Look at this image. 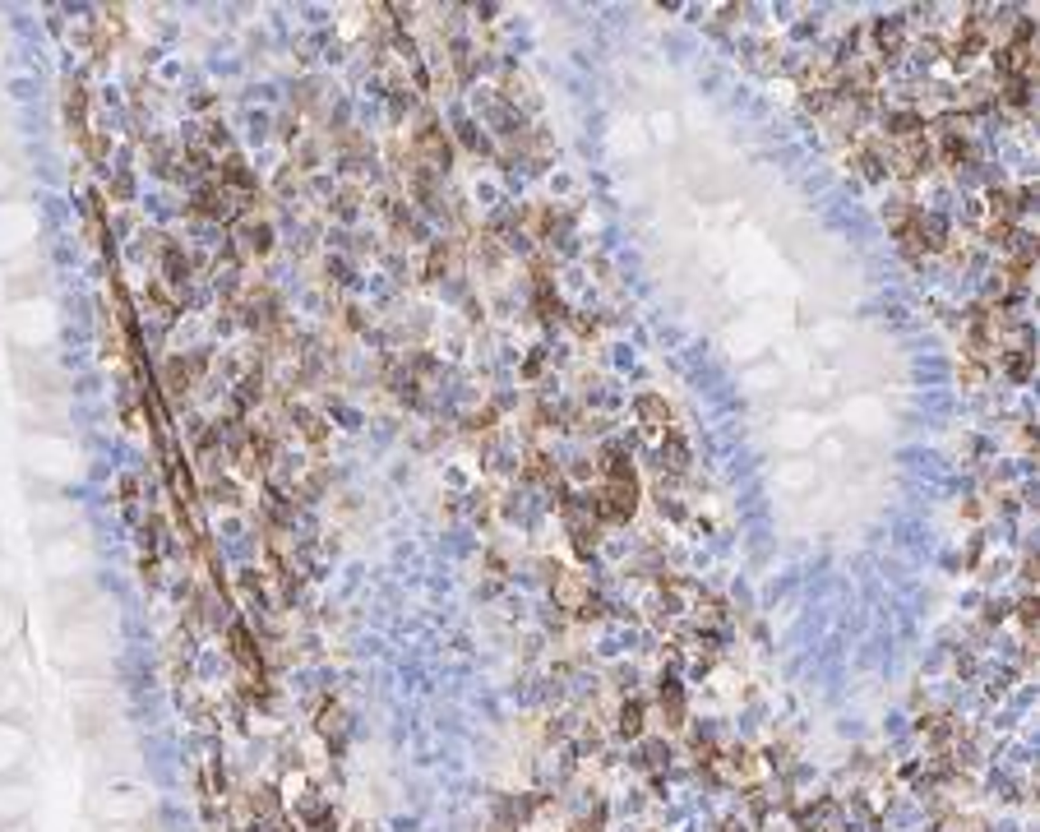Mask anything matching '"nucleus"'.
I'll return each mask as SVG.
<instances>
[{"instance_id": "1", "label": "nucleus", "mask_w": 1040, "mask_h": 832, "mask_svg": "<svg viewBox=\"0 0 1040 832\" xmlns=\"http://www.w3.org/2000/svg\"><path fill=\"white\" fill-rule=\"evenodd\" d=\"M408 153L417 157L421 167H430L435 176H449V167H454V139H449L445 126H439L435 111H421V116H417V126H412V135H408Z\"/></svg>"}, {"instance_id": "2", "label": "nucleus", "mask_w": 1040, "mask_h": 832, "mask_svg": "<svg viewBox=\"0 0 1040 832\" xmlns=\"http://www.w3.org/2000/svg\"><path fill=\"white\" fill-rule=\"evenodd\" d=\"M236 314H241V324L250 333H259L264 342L277 333V329H287L283 320V296H277L268 283H246L241 296H236Z\"/></svg>"}, {"instance_id": "3", "label": "nucleus", "mask_w": 1040, "mask_h": 832, "mask_svg": "<svg viewBox=\"0 0 1040 832\" xmlns=\"http://www.w3.org/2000/svg\"><path fill=\"white\" fill-rule=\"evenodd\" d=\"M255 209V200H246V194H236V190H227L222 181H199V190H194V200H190V213L194 218H204V222H227V227H236L246 213Z\"/></svg>"}, {"instance_id": "4", "label": "nucleus", "mask_w": 1040, "mask_h": 832, "mask_svg": "<svg viewBox=\"0 0 1040 832\" xmlns=\"http://www.w3.org/2000/svg\"><path fill=\"white\" fill-rule=\"evenodd\" d=\"M227 652H231V661L246 670V685H250V694L255 698H268V670H264V652H259V643H255V633L241 624V620H231L227 624Z\"/></svg>"}, {"instance_id": "5", "label": "nucleus", "mask_w": 1040, "mask_h": 832, "mask_svg": "<svg viewBox=\"0 0 1040 832\" xmlns=\"http://www.w3.org/2000/svg\"><path fill=\"white\" fill-rule=\"evenodd\" d=\"M273 246H277V231H273V222L268 218H259V209H250L241 222L231 227V255L241 259V264H255V259H268L273 255Z\"/></svg>"}, {"instance_id": "6", "label": "nucleus", "mask_w": 1040, "mask_h": 832, "mask_svg": "<svg viewBox=\"0 0 1040 832\" xmlns=\"http://www.w3.org/2000/svg\"><path fill=\"white\" fill-rule=\"evenodd\" d=\"M888 167L897 181H920L934 172V139L920 135V139H906V144H888Z\"/></svg>"}, {"instance_id": "7", "label": "nucleus", "mask_w": 1040, "mask_h": 832, "mask_svg": "<svg viewBox=\"0 0 1040 832\" xmlns=\"http://www.w3.org/2000/svg\"><path fill=\"white\" fill-rule=\"evenodd\" d=\"M911 241H915V250L920 255H948V246L957 241L952 236V222L943 218V213H934V209H915V218H911Z\"/></svg>"}, {"instance_id": "8", "label": "nucleus", "mask_w": 1040, "mask_h": 832, "mask_svg": "<svg viewBox=\"0 0 1040 832\" xmlns=\"http://www.w3.org/2000/svg\"><path fill=\"white\" fill-rule=\"evenodd\" d=\"M869 42H874V61L878 65H897L906 51H911V33H906V19H874L869 23Z\"/></svg>"}, {"instance_id": "9", "label": "nucleus", "mask_w": 1040, "mask_h": 832, "mask_svg": "<svg viewBox=\"0 0 1040 832\" xmlns=\"http://www.w3.org/2000/svg\"><path fill=\"white\" fill-rule=\"evenodd\" d=\"M847 167H856L865 181H888L893 167H888V139H878V135H865L851 144L847 153Z\"/></svg>"}, {"instance_id": "10", "label": "nucleus", "mask_w": 1040, "mask_h": 832, "mask_svg": "<svg viewBox=\"0 0 1040 832\" xmlns=\"http://www.w3.org/2000/svg\"><path fill=\"white\" fill-rule=\"evenodd\" d=\"M209 375V351H190V356H172V361L163 366V384L172 398H181V393L199 388V379Z\"/></svg>"}, {"instance_id": "11", "label": "nucleus", "mask_w": 1040, "mask_h": 832, "mask_svg": "<svg viewBox=\"0 0 1040 832\" xmlns=\"http://www.w3.org/2000/svg\"><path fill=\"white\" fill-rule=\"evenodd\" d=\"M559 519H565V528H569V546H574V555H578V560H592V555H596V541H602V523H596L592 513L583 509V500H578V504H569L565 513H559Z\"/></svg>"}, {"instance_id": "12", "label": "nucleus", "mask_w": 1040, "mask_h": 832, "mask_svg": "<svg viewBox=\"0 0 1040 832\" xmlns=\"http://www.w3.org/2000/svg\"><path fill=\"white\" fill-rule=\"evenodd\" d=\"M925 130H930V121H925L920 107H893V111H884V130H878V139L906 144V139H920Z\"/></svg>"}, {"instance_id": "13", "label": "nucleus", "mask_w": 1040, "mask_h": 832, "mask_svg": "<svg viewBox=\"0 0 1040 832\" xmlns=\"http://www.w3.org/2000/svg\"><path fill=\"white\" fill-rule=\"evenodd\" d=\"M213 181H222L236 194H246V200H255V194H259V181H255V172H250V163H246L241 153L218 157V163H213Z\"/></svg>"}, {"instance_id": "14", "label": "nucleus", "mask_w": 1040, "mask_h": 832, "mask_svg": "<svg viewBox=\"0 0 1040 832\" xmlns=\"http://www.w3.org/2000/svg\"><path fill=\"white\" fill-rule=\"evenodd\" d=\"M287 425L296 430V440H305L310 449H324V440H329V416L305 407V403H287Z\"/></svg>"}, {"instance_id": "15", "label": "nucleus", "mask_w": 1040, "mask_h": 832, "mask_svg": "<svg viewBox=\"0 0 1040 832\" xmlns=\"http://www.w3.org/2000/svg\"><path fill=\"white\" fill-rule=\"evenodd\" d=\"M587 602H592V583L583 574H565V569H559L555 574V606L569 611V615H583Z\"/></svg>"}, {"instance_id": "16", "label": "nucleus", "mask_w": 1040, "mask_h": 832, "mask_svg": "<svg viewBox=\"0 0 1040 832\" xmlns=\"http://www.w3.org/2000/svg\"><path fill=\"white\" fill-rule=\"evenodd\" d=\"M157 277H163L167 287L185 292V283H190V255H185L176 241H163V246H157Z\"/></svg>"}, {"instance_id": "17", "label": "nucleus", "mask_w": 1040, "mask_h": 832, "mask_svg": "<svg viewBox=\"0 0 1040 832\" xmlns=\"http://www.w3.org/2000/svg\"><path fill=\"white\" fill-rule=\"evenodd\" d=\"M934 163H943L948 172H967L976 163V148H971V135H934Z\"/></svg>"}, {"instance_id": "18", "label": "nucleus", "mask_w": 1040, "mask_h": 832, "mask_svg": "<svg viewBox=\"0 0 1040 832\" xmlns=\"http://www.w3.org/2000/svg\"><path fill=\"white\" fill-rule=\"evenodd\" d=\"M65 126H70V135L84 144L93 130H89V93H84V84L79 79H65Z\"/></svg>"}, {"instance_id": "19", "label": "nucleus", "mask_w": 1040, "mask_h": 832, "mask_svg": "<svg viewBox=\"0 0 1040 832\" xmlns=\"http://www.w3.org/2000/svg\"><path fill=\"white\" fill-rule=\"evenodd\" d=\"M689 472V440L679 425H666L661 435V477H685Z\"/></svg>"}, {"instance_id": "20", "label": "nucleus", "mask_w": 1040, "mask_h": 832, "mask_svg": "<svg viewBox=\"0 0 1040 832\" xmlns=\"http://www.w3.org/2000/svg\"><path fill=\"white\" fill-rule=\"evenodd\" d=\"M795 832H847V823H842V809H837V800H814L805 814H800Z\"/></svg>"}, {"instance_id": "21", "label": "nucleus", "mask_w": 1040, "mask_h": 832, "mask_svg": "<svg viewBox=\"0 0 1040 832\" xmlns=\"http://www.w3.org/2000/svg\"><path fill=\"white\" fill-rule=\"evenodd\" d=\"M458 264V241L454 236H439L426 250V283H445V273Z\"/></svg>"}, {"instance_id": "22", "label": "nucleus", "mask_w": 1040, "mask_h": 832, "mask_svg": "<svg viewBox=\"0 0 1040 832\" xmlns=\"http://www.w3.org/2000/svg\"><path fill=\"white\" fill-rule=\"evenodd\" d=\"M994 370H1004L1008 379L1026 384L1035 375V347H1004V351H998V361H994Z\"/></svg>"}, {"instance_id": "23", "label": "nucleus", "mask_w": 1040, "mask_h": 832, "mask_svg": "<svg viewBox=\"0 0 1040 832\" xmlns=\"http://www.w3.org/2000/svg\"><path fill=\"white\" fill-rule=\"evenodd\" d=\"M633 412H638V421H643L648 430H657V435H666V425H675L661 393H638V398H633Z\"/></svg>"}, {"instance_id": "24", "label": "nucleus", "mask_w": 1040, "mask_h": 832, "mask_svg": "<svg viewBox=\"0 0 1040 832\" xmlns=\"http://www.w3.org/2000/svg\"><path fill=\"white\" fill-rule=\"evenodd\" d=\"M994 107L1031 111V79H998V89H994Z\"/></svg>"}, {"instance_id": "25", "label": "nucleus", "mask_w": 1040, "mask_h": 832, "mask_svg": "<svg viewBox=\"0 0 1040 832\" xmlns=\"http://www.w3.org/2000/svg\"><path fill=\"white\" fill-rule=\"evenodd\" d=\"M523 481H532V486H555L559 481V463L550 458V453H541V449H532L528 458H523Z\"/></svg>"}, {"instance_id": "26", "label": "nucleus", "mask_w": 1040, "mask_h": 832, "mask_svg": "<svg viewBox=\"0 0 1040 832\" xmlns=\"http://www.w3.org/2000/svg\"><path fill=\"white\" fill-rule=\"evenodd\" d=\"M296 814H301V823H305L310 832H338V818H333V809H329L324 800H314V796H305V800L296 805Z\"/></svg>"}, {"instance_id": "27", "label": "nucleus", "mask_w": 1040, "mask_h": 832, "mask_svg": "<svg viewBox=\"0 0 1040 832\" xmlns=\"http://www.w3.org/2000/svg\"><path fill=\"white\" fill-rule=\"evenodd\" d=\"M648 717V707H643V698H624L620 703V717H615V731L624 735V740H638V735H643V722Z\"/></svg>"}, {"instance_id": "28", "label": "nucleus", "mask_w": 1040, "mask_h": 832, "mask_svg": "<svg viewBox=\"0 0 1040 832\" xmlns=\"http://www.w3.org/2000/svg\"><path fill=\"white\" fill-rule=\"evenodd\" d=\"M661 717L670 731L685 726V689H679L675 680H661Z\"/></svg>"}, {"instance_id": "29", "label": "nucleus", "mask_w": 1040, "mask_h": 832, "mask_svg": "<svg viewBox=\"0 0 1040 832\" xmlns=\"http://www.w3.org/2000/svg\"><path fill=\"white\" fill-rule=\"evenodd\" d=\"M449 139H454V144H463L472 157H482V153H495V144L482 135V126H476V121H467V116H463V121L454 126V135H449Z\"/></svg>"}, {"instance_id": "30", "label": "nucleus", "mask_w": 1040, "mask_h": 832, "mask_svg": "<svg viewBox=\"0 0 1040 832\" xmlns=\"http://www.w3.org/2000/svg\"><path fill=\"white\" fill-rule=\"evenodd\" d=\"M361 200H366V194L356 190V185H342L333 200H329V213H333L338 222H356V218H361Z\"/></svg>"}, {"instance_id": "31", "label": "nucleus", "mask_w": 1040, "mask_h": 832, "mask_svg": "<svg viewBox=\"0 0 1040 832\" xmlns=\"http://www.w3.org/2000/svg\"><path fill=\"white\" fill-rule=\"evenodd\" d=\"M139 532H144V550L157 555V550H163V541H167V519H163V513H148Z\"/></svg>"}, {"instance_id": "32", "label": "nucleus", "mask_w": 1040, "mask_h": 832, "mask_svg": "<svg viewBox=\"0 0 1040 832\" xmlns=\"http://www.w3.org/2000/svg\"><path fill=\"white\" fill-rule=\"evenodd\" d=\"M495 421H500V407H495V403L476 407V412L467 416V435H495V430H500Z\"/></svg>"}, {"instance_id": "33", "label": "nucleus", "mask_w": 1040, "mask_h": 832, "mask_svg": "<svg viewBox=\"0 0 1040 832\" xmlns=\"http://www.w3.org/2000/svg\"><path fill=\"white\" fill-rule=\"evenodd\" d=\"M319 735H324V740H342V707L338 703L319 707Z\"/></svg>"}, {"instance_id": "34", "label": "nucleus", "mask_w": 1040, "mask_h": 832, "mask_svg": "<svg viewBox=\"0 0 1040 832\" xmlns=\"http://www.w3.org/2000/svg\"><path fill=\"white\" fill-rule=\"evenodd\" d=\"M209 500H213V504H222V509H236V504H241V486L213 477V481H209Z\"/></svg>"}, {"instance_id": "35", "label": "nucleus", "mask_w": 1040, "mask_h": 832, "mask_svg": "<svg viewBox=\"0 0 1040 832\" xmlns=\"http://www.w3.org/2000/svg\"><path fill=\"white\" fill-rule=\"evenodd\" d=\"M957 379H962L967 388H980V384L989 379V366H980V361H971V356H962V366H957Z\"/></svg>"}, {"instance_id": "36", "label": "nucleus", "mask_w": 1040, "mask_h": 832, "mask_svg": "<svg viewBox=\"0 0 1040 832\" xmlns=\"http://www.w3.org/2000/svg\"><path fill=\"white\" fill-rule=\"evenodd\" d=\"M324 277H329L333 287L351 283V268H347V259H342V255H329V259H324Z\"/></svg>"}, {"instance_id": "37", "label": "nucleus", "mask_w": 1040, "mask_h": 832, "mask_svg": "<svg viewBox=\"0 0 1040 832\" xmlns=\"http://www.w3.org/2000/svg\"><path fill=\"white\" fill-rule=\"evenodd\" d=\"M107 190H111V200H116V204H130V194H135V181H130V172H116Z\"/></svg>"}, {"instance_id": "38", "label": "nucleus", "mask_w": 1040, "mask_h": 832, "mask_svg": "<svg viewBox=\"0 0 1040 832\" xmlns=\"http://www.w3.org/2000/svg\"><path fill=\"white\" fill-rule=\"evenodd\" d=\"M1017 620H1022V629H1026V633H1035V620H1040V606H1035V597H1031V592H1026V597L1017 602Z\"/></svg>"}, {"instance_id": "39", "label": "nucleus", "mask_w": 1040, "mask_h": 832, "mask_svg": "<svg viewBox=\"0 0 1040 832\" xmlns=\"http://www.w3.org/2000/svg\"><path fill=\"white\" fill-rule=\"evenodd\" d=\"M135 500H139V481H135V477H121V509L135 513Z\"/></svg>"}, {"instance_id": "40", "label": "nucleus", "mask_w": 1040, "mask_h": 832, "mask_svg": "<svg viewBox=\"0 0 1040 832\" xmlns=\"http://www.w3.org/2000/svg\"><path fill=\"white\" fill-rule=\"evenodd\" d=\"M602 823H606V814H602V809H596V814H592V818H583V823H578L574 832H602Z\"/></svg>"}, {"instance_id": "41", "label": "nucleus", "mask_w": 1040, "mask_h": 832, "mask_svg": "<svg viewBox=\"0 0 1040 832\" xmlns=\"http://www.w3.org/2000/svg\"><path fill=\"white\" fill-rule=\"evenodd\" d=\"M722 832H749V827H745V823H740V818H731V823H726V827H722Z\"/></svg>"}]
</instances>
